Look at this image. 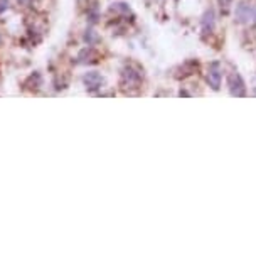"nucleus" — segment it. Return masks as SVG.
Here are the masks:
<instances>
[{
  "instance_id": "nucleus-1",
  "label": "nucleus",
  "mask_w": 256,
  "mask_h": 258,
  "mask_svg": "<svg viewBox=\"0 0 256 258\" xmlns=\"http://www.w3.org/2000/svg\"><path fill=\"white\" fill-rule=\"evenodd\" d=\"M142 81V73L133 70L132 66H127L122 71V85L123 88H135L137 85H140Z\"/></svg>"
},
{
  "instance_id": "nucleus-2",
  "label": "nucleus",
  "mask_w": 256,
  "mask_h": 258,
  "mask_svg": "<svg viewBox=\"0 0 256 258\" xmlns=\"http://www.w3.org/2000/svg\"><path fill=\"white\" fill-rule=\"evenodd\" d=\"M227 85H229V91L232 96H244L246 95V88H244V83L241 80V76L238 73H232L227 78Z\"/></svg>"
},
{
  "instance_id": "nucleus-3",
  "label": "nucleus",
  "mask_w": 256,
  "mask_h": 258,
  "mask_svg": "<svg viewBox=\"0 0 256 258\" xmlns=\"http://www.w3.org/2000/svg\"><path fill=\"white\" fill-rule=\"evenodd\" d=\"M207 81L212 86V90H219L221 86V64L219 63H211L207 70Z\"/></svg>"
},
{
  "instance_id": "nucleus-4",
  "label": "nucleus",
  "mask_w": 256,
  "mask_h": 258,
  "mask_svg": "<svg viewBox=\"0 0 256 258\" xmlns=\"http://www.w3.org/2000/svg\"><path fill=\"white\" fill-rule=\"evenodd\" d=\"M83 83H85L86 88L90 91H95L98 88H101V85H103V76L98 71H90L83 76Z\"/></svg>"
},
{
  "instance_id": "nucleus-5",
  "label": "nucleus",
  "mask_w": 256,
  "mask_h": 258,
  "mask_svg": "<svg viewBox=\"0 0 256 258\" xmlns=\"http://www.w3.org/2000/svg\"><path fill=\"white\" fill-rule=\"evenodd\" d=\"M98 58V53L93 48H86L83 49L80 54H78V59H80L81 64H88V63H95Z\"/></svg>"
},
{
  "instance_id": "nucleus-6",
  "label": "nucleus",
  "mask_w": 256,
  "mask_h": 258,
  "mask_svg": "<svg viewBox=\"0 0 256 258\" xmlns=\"http://www.w3.org/2000/svg\"><path fill=\"white\" fill-rule=\"evenodd\" d=\"M254 16V11L248 6H244V4H241V6L238 7V21L239 22H246L249 21L251 17Z\"/></svg>"
},
{
  "instance_id": "nucleus-7",
  "label": "nucleus",
  "mask_w": 256,
  "mask_h": 258,
  "mask_svg": "<svg viewBox=\"0 0 256 258\" xmlns=\"http://www.w3.org/2000/svg\"><path fill=\"white\" fill-rule=\"evenodd\" d=\"M214 29V12L207 11L204 14V19H202V32L204 34H209Z\"/></svg>"
},
{
  "instance_id": "nucleus-8",
  "label": "nucleus",
  "mask_w": 256,
  "mask_h": 258,
  "mask_svg": "<svg viewBox=\"0 0 256 258\" xmlns=\"http://www.w3.org/2000/svg\"><path fill=\"white\" fill-rule=\"evenodd\" d=\"M4 9H7V0H0V12H2Z\"/></svg>"
},
{
  "instance_id": "nucleus-9",
  "label": "nucleus",
  "mask_w": 256,
  "mask_h": 258,
  "mask_svg": "<svg viewBox=\"0 0 256 258\" xmlns=\"http://www.w3.org/2000/svg\"><path fill=\"white\" fill-rule=\"evenodd\" d=\"M221 4H222V6H224V7H227V6H229V4H231V0H221Z\"/></svg>"
},
{
  "instance_id": "nucleus-10",
  "label": "nucleus",
  "mask_w": 256,
  "mask_h": 258,
  "mask_svg": "<svg viewBox=\"0 0 256 258\" xmlns=\"http://www.w3.org/2000/svg\"><path fill=\"white\" fill-rule=\"evenodd\" d=\"M19 4H31V0H17Z\"/></svg>"
}]
</instances>
